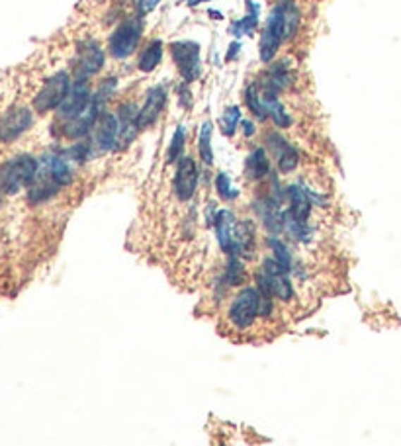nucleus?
<instances>
[{"label":"nucleus","instance_id":"1","mask_svg":"<svg viewBox=\"0 0 401 446\" xmlns=\"http://www.w3.org/2000/svg\"><path fill=\"white\" fill-rule=\"evenodd\" d=\"M300 26V8L294 0H284L271 10L261 37V61L271 63L282 42L290 39Z\"/></svg>","mask_w":401,"mask_h":446},{"label":"nucleus","instance_id":"2","mask_svg":"<svg viewBox=\"0 0 401 446\" xmlns=\"http://www.w3.org/2000/svg\"><path fill=\"white\" fill-rule=\"evenodd\" d=\"M39 163L32 155H18L0 165V192L16 194L34 182Z\"/></svg>","mask_w":401,"mask_h":446},{"label":"nucleus","instance_id":"3","mask_svg":"<svg viewBox=\"0 0 401 446\" xmlns=\"http://www.w3.org/2000/svg\"><path fill=\"white\" fill-rule=\"evenodd\" d=\"M143 35V22L140 16L125 18L123 22H120V26L116 27L108 39V53L112 55L113 59L122 61L131 57L137 45L141 42Z\"/></svg>","mask_w":401,"mask_h":446},{"label":"nucleus","instance_id":"4","mask_svg":"<svg viewBox=\"0 0 401 446\" xmlns=\"http://www.w3.org/2000/svg\"><path fill=\"white\" fill-rule=\"evenodd\" d=\"M70 77L61 70V73H55L53 77L45 80V85L42 87V90L35 94L34 98V110L37 114H47L51 110H57L59 106L63 104V100L67 98L70 90Z\"/></svg>","mask_w":401,"mask_h":446},{"label":"nucleus","instance_id":"5","mask_svg":"<svg viewBox=\"0 0 401 446\" xmlns=\"http://www.w3.org/2000/svg\"><path fill=\"white\" fill-rule=\"evenodd\" d=\"M259 307H261V290L259 288H245L239 292L235 302L229 307V323L239 331L249 329L259 317Z\"/></svg>","mask_w":401,"mask_h":446},{"label":"nucleus","instance_id":"6","mask_svg":"<svg viewBox=\"0 0 401 446\" xmlns=\"http://www.w3.org/2000/svg\"><path fill=\"white\" fill-rule=\"evenodd\" d=\"M171 55L186 82H192L200 77V45L196 42H176L171 45Z\"/></svg>","mask_w":401,"mask_h":446},{"label":"nucleus","instance_id":"7","mask_svg":"<svg viewBox=\"0 0 401 446\" xmlns=\"http://www.w3.org/2000/svg\"><path fill=\"white\" fill-rule=\"evenodd\" d=\"M34 112L26 106H16L0 118V143L16 141L32 128Z\"/></svg>","mask_w":401,"mask_h":446},{"label":"nucleus","instance_id":"8","mask_svg":"<svg viewBox=\"0 0 401 446\" xmlns=\"http://www.w3.org/2000/svg\"><path fill=\"white\" fill-rule=\"evenodd\" d=\"M106 55L97 42H87L80 45L79 59L75 65V80H88L92 75H98L104 67Z\"/></svg>","mask_w":401,"mask_h":446},{"label":"nucleus","instance_id":"9","mask_svg":"<svg viewBox=\"0 0 401 446\" xmlns=\"http://www.w3.org/2000/svg\"><path fill=\"white\" fill-rule=\"evenodd\" d=\"M92 100H94V97H92V92H90L88 80H75V85L70 87L67 98H65L63 104L57 108L59 118H63V120L77 118V116L82 114V112L87 110Z\"/></svg>","mask_w":401,"mask_h":446},{"label":"nucleus","instance_id":"10","mask_svg":"<svg viewBox=\"0 0 401 446\" xmlns=\"http://www.w3.org/2000/svg\"><path fill=\"white\" fill-rule=\"evenodd\" d=\"M100 110H102V104L94 98L82 114H79L77 118H70V120H65L61 128L63 137H67V140H80V137H85L97 125L98 118H100Z\"/></svg>","mask_w":401,"mask_h":446},{"label":"nucleus","instance_id":"11","mask_svg":"<svg viewBox=\"0 0 401 446\" xmlns=\"http://www.w3.org/2000/svg\"><path fill=\"white\" fill-rule=\"evenodd\" d=\"M166 100H168V92H166L165 87H153L147 92L145 97V102L140 108V114H137V125L140 130L143 128H149L153 123L157 122L161 112L165 110Z\"/></svg>","mask_w":401,"mask_h":446},{"label":"nucleus","instance_id":"12","mask_svg":"<svg viewBox=\"0 0 401 446\" xmlns=\"http://www.w3.org/2000/svg\"><path fill=\"white\" fill-rule=\"evenodd\" d=\"M198 186V166L190 157H183L175 176V192L178 200H190Z\"/></svg>","mask_w":401,"mask_h":446},{"label":"nucleus","instance_id":"13","mask_svg":"<svg viewBox=\"0 0 401 446\" xmlns=\"http://www.w3.org/2000/svg\"><path fill=\"white\" fill-rule=\"evenodd\" d=\"M94 137H92V145L100 151L106 153L118 145V135H120V120L118 116L104 114L98 118L97 125H94Z\"/></svg>","mask_w":401,"mask_h":446},{"label":"nucleus","instance_id":"14","mask_svg":"<svg viewBox=\"0 0 401 446\" xmlns=\"http://www.w3.org/2000/svg\"><path fill=\"white\" fill-rule=\"evenodd\" d=\"M42 171H45L47 175L51 176L53 180L61 184V186H67V184L73 180V173H70V166L67 163V159L61 157V155H44L42 157Z\"/></svg>","mask_w":401,"mask_h":446},{"label":"nucleus","instance_id":"15","mask_svg":"<svg viewBox=\"0 0 401 446\" xmlns=\"http://www.w3.org/2000/svg\"><path fill=\"white\" fill-rule=\"evenodd\" d=\"M216 235H218L219 247L226 253H233V235H235V219L229 210L218 211L216 216Z\"/></svg>","mask_w":401,"mask_h":446},{"label":"nucleus","instance_id":"16","mask_svg":"<svg viewBox=\"0 0 401 446\" xmlns=\"http://www.w3.org/2000/svg\"><path fill=\"white\" fill-rule=\"evenodd\" d=\"M161 59H163V42L153 39L141 49L140 57H137V69L141 73H151V70L157 69Z\"/></svg>","mask_w":401,"mask_h":446},{"label":"nucleus","instance_id":"17","mask_svg":"<svg viewBox=\"0 0 401 446\" xmlns=\"http://www.w3.org/2000/svg\"><path fill=\"white\" fill-rule=\"evenodd\" d=\"M288 198L292 202V216L300 221H305L309 218V211H311V202L307 198V194L304 192L302 186L297 184H292L288 188Z\"/></svg>","mask_w":401,"mask_h":446},{"label":"nucleus","instance_id":"18","mask_svg":"<svg viewBox=\"0 0 401 446\" xmlns=\"http://www.w3.org/2000/svg\"><path fill=\"white\" fill-rule=\"evenodd\" d=\"M269 157H266V151L262 147L254 149L253 153L247 159V171L245 175L251 180H261L264 178V175H269Z\"/></svg>","mask_w":401,"mask_h":446},{"label":"nucleus","instance_id":"19","mask_svg":"<svg viewBox=\"0 0 401 446\" xmlns=\"http://www.w3.org/2000/svg\"><path fill=\"white\" fill-rule=\"evenodd\" d=\"M245 104L249 106V110L253 112L261 122L269 120V112H266V106H264V100H262V90L261 85H249L247 90H245Z\"/></svg>","mask_w":401,"mask_h":446},{"label":"nucleus","instance_id":"20","mask_svg":"<svg viewBox=\"0 0 401 446\" xmlns=\"http://www.w3.org/2000/svg\"><path fill=\"white\" fill-rule=\"evenodd\" d=\"M247 8H251V12L241 20H237L235 24H231V34L235 35H251L253 30L259 24V6L254 4L253 0H247Z\"/></svg>","mask_w":401,"mask_h":446},{"label":"nucleus","instance_id":"21","mask_svg":"<svg viewBox=\"0 0 401 446\" xmlns=\"http://www.w3.org/2000/svg\"><path fill=\"white\" fill-rule=\"evenodd\" d=\"M211 133H214V123L211 122L202 123L198 147H200V157L204 159V163H206V165H211V163H214V151H211Z\"/></svg>","mask_w":401,"mask_h":446},{"label":"nucleus","instance_id":"22","mask_svg":"<svg viewBox=\"0 0 401 446\" xmlns=\"http://www.w3.org/2000/svg\"><path fill=\"white\" fill-rule=\"evenodd\" d=\"M241 123V110L237 106H227L226 112L219 120V128H221V133L231 137L233 133L237 132V125Z\"/></svg>","mask_w":401,"mask_h":446},{"label":"nucleus","instance_id":"23","mask_svg":"<svg viewBox=\"0 0 401 446\" xmlns=\"http://www.w3.org/2000/svg\"><path fill=\"white\" fill-rule=\"evenodd\" d=\"M184 145H186V128H184V125H178L175 135H173V140H171V147H168V153H166V161H168V163H175L176 159L183 155Z\"/></svg>","mask_w":401,"mask_h":446},{"label":"nucleus","instance_id":"24","mask_svg":"<svg viewBox=\"0 0 401 446\" xmlns=\"http://www.w3.org/2000/svg\"><path fill=\"white\" fill-rule=\"evenodd\" d=\"M296 165H297V151L294 145H290V147L278 157V166L282 173H292V171H296Z\"/></svg>","mask_w":401,"mask_h":446},{"label":"nucleus","instance_id":"25","mask_svg":"<svg viewBox=\"0 0 401 446\" xmlns=\"http://www.w3.org/2000/svg\"><path fill=\"white\" fill-rule=\"evenodd\" d=\"M218 192L221 194L223 200H233V198H237V190L231 186L229 176L223 175V173L218 176Z\"/></svg>","mask_w":401,"mask_h":446},{"label":"nucleus","instance_id":"26","mask_svg":"<svg viewBox=\"0 0 401 446\" xmlns=\"http://www.w3.org/2000/svg\"><path fill=\"white\" fill-rule=\"evenodd\" d=\"M243 278H245L243 264L239 263V261H231L229 266H227V280H229V284H239Z\"/></svg>","mask_w":401,"mask_h":446},{"label":"nucleus","instance_id":"27","mask_svg":"<svg viewBox=\"0 0 401 446\" xmlns=\"http://www.w3.org/2000/svg\"><path fill=\"white\" fill-rule=\"evenodd\" d=\"M161 0H135V10L140 16H145L151 10H155L159 6Z\"/></svg>","mask_w":401,"mask_h":446},{"label":"nucleus","instance_id":"28","mask_svg":"<svg viewBox=\"0 0 401 446\" xmlns=\"http://www.w3.org/2000/svg\"><path fill=\"white\" fill-rule=\"evenodd\" d=\"M241 125H243L245 135H249V137H251V135L254 133V123L253 122H243Z\"/></svg>","mask_w":401,"mask_h":446},{"label":"nucleus","instance_id":"29","mask_svg":"<svg viewBox=\"0 0 401 446\" xmlns=\"http://www.w3.org/2000/svg\"><path fill=\"white\" fill-rule=\"evenodd\" d=\"M237 53H239V44L235 42V44H231V47H229V53H227V61H231Z\"/></svg>","mask_w":401,"mask_h":446},{"label":"nucleus","instance_id":"30","mask_svg":"<svg viewBox=\"0 0 401 446\" xmlns=\"http://www.w3.org/2000/svg\"><path fill=\"white\" fill-rule=\"evenodd\" d=\"M202 2H209V0H188V6H198Z\"/></svg>","mask_w":401,"mask_h":446}]
</instances>
